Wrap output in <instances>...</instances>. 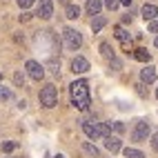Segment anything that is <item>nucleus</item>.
<instances>
[{
    "label": "nucleus",
    "instance_id": "obj_5",
    "mask_svg": "<svg viewBox=\"0 0 158 158\" xmlns=\"http://www.w3.org/2000/svg\"><path fill=\"white\" fill-rule=\"evenodd\" d=\"M149 131H152L149 125H147L145 120H138V123H136V127L131 129V140H136V143H145L147 136H149Z\"/></svg>",
    "mask_w": 158,
    "mask_h": 158
},
{
    "label": "nucleus",
    "instance_id": "obj_3",
    "mask_svg": "<svg viewBox=\"0 0 158 158\" xmlns=\"http://www.w3.org/2000/svg\"><path fill=\"white\" fill-rule=\"evenodd\" d=\"M62 40H65V47L71 49V51H76V49L82 47V36H80V31L71 29V27H65V29H62Z\"/></svg>",
    "mask_w": 158,
    "mask_h": 158
},
{
    "label": "nucleus",
    "instance_id": "obj_16",
    "mask_svg": "<svg viewBox=\"0 0 158 158\" xmlns=\"http://www.w3.org/2000/svg\"><path fill=\"white\" fill-rule=\"evenodd\" d=\"M82 149H85L89 156H94V158H98V156H100L98 147H96V145H91V143H82Z\"/></svg>",
    "mask_w": 158,
    "mask_h": 158
},
{
    "label": "nucleus",
    "instance_id": "obj_21",
    "mask_svg": "<svg viewBox=\"0 0 158 158\" xmlns=\"http://www.w3.org/2000/svg\"><path fill=\"white\" fill-rule=\"evenodd\" d=\"M16 2H18V7H20V9H29L31 5L36 2V0H16Z\"/></svg>",
    "mask_w": 158,
    "mask_h": 158
},
{
    "label": "nucleus",
    "instance_id": "obj_11",
    "mask_svg": "<svg viewBox=\"0 0 158 158\" xmlns=\"http://www.w3.org/2000/svg\"><path fill=\"white\" fill-rule=\"evenodd\" d=\"M140 80L147 82V85H152V82L156 80V67H152V65H149V67H145V69L140 71Z\"/></svg>",
    "mask_w": 158,
    "mask_h": 158
},
{
    "label": "nucleus",
    "instance_id": "obj_17",
    "mask_svg": "<svg viewBox=\"0 0 158 158\" xmlns=\"http://www.w3.org/2000/svg\"><path fill=\"white\" fill-rule=\"evenodd\" d=\"M100 54L105 56V58H114V49H111V45L109 43H100Z\"/></svg>",
    "mask_w": 158,
    "mask_h": 158
},
{
    "label": "nucleus",
    "instance_id": "obj_14",
    "mask_svg": "<svg viewBox=\"0 0 158 158\" xmlns=\"http://www.w3.org/2000/svg\"><path fill=\"white\" fill-rule=\"evenodd\" d=\"M134 58H136V60H140V62H149V60H152L149 51H147V49H143V47L134 49Z\"/></svg>",
    "mask_w": 158,
    "mask_h": 158
},
{
    "label": "nucleus",
    "instance_id": "obj_23",
    "mask_svg": "<svg viewBox=\"0 0 158 158\" xmlns=\"http://www.w3.org/2000/svg\"><path fill=\"white\" fill-rule=\"evenodd\" d=\"M18 147V143H2V152H14Z\"/></svg>",
    "mask_w": 158,
    "mask_h": 158
},
{
    "label": "nucleus",
    "instance_id": "obj_24",
    "mask_svg": "<svg viewBox=\"0 0 158 158\" xmlns=\"http://www.w3.org/2000/svg\"><path fill=\"white\" fill-rule=\"evenodd\" d=\"M118 5H120V0H105V7L107 9H116Z\"/></svg>",
    "mask_w": 158,
    "mask_h": 158
},
{
    "label": "nucleus",
    "instance_id": "obj_2",
    "mask_svg": "<svg viewBox=\"0 0 158 158\" xmlns=\"http://www.w3.org/2000/svg\"><path fill=\"white\" fill-rule=\"evenodd\" d=\"M82 131L87 134L89 140H98V138H107L111 134V125L109 123H82Z\"/></svg>",
    "mask_w": 158,
    "mask_h": 158
},
{
    "label": "nucleus",
    "instance_id": "obj_31",
    "mask_svg": "<svg viewBox=\"0 0 158 158\" xmlns=\"http://www.w3.org/2000/svg\"><path fill=\"white\" fill-rule=\"evenodd\" d=\"M127 23H131V16L127 14V16H123V25H127Z\"/></svg>",
    "mask_w": 158,
    "mask_h": 158
},
{
    "label": "nucleus",
    "instance_id": "obj_34",
    "mask_svg": "<svg viewBox=\"0 0 158 158\" xmlns=\"http://www.w3.org/2000/svg\"><path fill=\"white\" fill-rule=\"evenodd\" d=\"M154 45H156V47H158V38H156V40H154Z\"/></svg>",
    "mask_w": 158,
    "mask_h": 158
},
{
    "label": "nucleus",
    "instance_id": "obj_1",
    "mask_svg": "<svg viewBox=\"0 0 158 158\" xmlns=\"http://www.w3.org/2000/svg\"><path fill=\"white\" fill-rule=\"evenodd\" d=\"M69 94H71V105H73L78 111H89L91 98H89V82H87V80H76V82H71Z\"/></svg>",
    "mask_w": 158,
    "mask_h": 158
},
{
    "label": "nucleus",
    "instance_id": "obj_7",
    "mask_svg": "<svg viewBox=\"0 0 158 158\" xmlns=\"http://www.w3.org/2000/svg\"><path fill=\"white\" fill-rule=\"evenodd\" d=\"M38 16L43 20H49L51 16H54V0H40L38 5Z\"/></svg>",
    "mask_w": 158,
    "mask_h": 158
},
{
    "label": "nucleus",
    "instance_id": "obj_33",
    "mask_svg": "<svg viewBox=\"0 0 158 158\" xmlns=\"http://www.w3.org/2000/svg\"><path fill=\"white\" fill-rule=\"evenodd\" d=\"M60 2H62V5H69V0H60Z\"/></svg>",
    "mask_w": 158,
    "mask_h": 158
},
{
    "label": "nucleus",
    "instance_id": "obj_27",
    "mask_svg": "<svg viewBox=\"0 0 158 158\" xmlns=\"http://www.w3.org/2000/svg\"><path fill=\"white\" fill-rule=\"evenodd\" d=\"M114 129L118 131V134H123V131H125V125H123V123H114Z\"/></svg>",
    "mask_w": 158,
    "mask_h": 158
},
{
    "label": "nucleus",
    "instance_id": "obj_13",
    "mask_svg": "<svg viewBox=\"0 0 158 158\" xmlns=\"http://www.w3.org/2000/svg\"><path fill=\"white\" fill-rule=\"evenodd\" d=\"M105 25H107V18H105V16H100V14H98L96 18H94V20H91V31H94V34H98V31H100V29H102Z\"/></svg>",
    "mask_w": 158,
    "mask_h": 158
},
{
    "label": "nucleus",
    "instance_id": "obj_22",
    "mask_svg": "<svg viewBox=\"0 0 158 158\" xmlns=\"http://www.w3.org/2000/svg\"><path fill=\"white\" fill-rule=\"evenodd\" d=\"M0 98H2V100H9V98H11V91L5 89L2 85H0Z\"/></svg>",
    "mask_w": 158,
    "mask_h": 158
},
{
    "label": "nucleus",
    "instance_id": "obj_4",
    "mask_svg": "<svg viewBox=\"0 0 158 158\" xmlns=\"http://www.w3.org/2000/svg\"><path fill=\"white\" fill-rule=\"evenodd\" d=\"M40 105L43 107H47V109H51V107H56L58 105V89L54 87V85H45L43 89H40Z\"/></svg>",
    "mask_w": 158,
    "mask_h": 158
},
{
    "label": "nucleus",
    "instance_id": "obj_25",
    "mask_svg": "<svg viewBox=\"0 0 158 158\" xmlns=\"http://www.w3.org/2000/svg\"><path fill=\"white\" fill-rule=\"evenodd\" d=\"M152 147L158 152V129H156V131H154V136H152Z\"/></svg>",
    "mask_w": 158,
    "mask_h": 158
},
{
    "label": "nucleus",
    "instance_id": "obj_36",
    "mask_svg": "<svg viewBox=\"0 0 158 158\" xmlns=\"http://www.w3.org/2000/svg\"><path fill=\"white\" fill-rule=\"evenodd\" d=\"M56 158H62V156H60V154H58V156H56Z\"/></svg>",
    "mask_w": 158,
    "mask_h": 158
},
{
    "label": "nucleus",
    "instance_id": "obj_20",
    "mask_svg": "<svg viewBox=\"0 0 158 158\" xmlns=\"http://www.w3.org/2000/svg\"><path fill=\"white\" fill-rule=\"evenodd\" d=\"M14 82H16L18 87H23V85H25V76H23V71H16V73H14Z\"/></svg>",
    "mask_w": 158,
    "mask_h": 158
},
{
    "label": "nucleus",
    "instance_id": "obj_8",
    "mask_svg": "<svg viewBox=\"0 0 158 158\" xmlns=\"http://www.w3.org/2000/svg\"><path fill=\"white\" fill-rule=\"evenodd\" d=\"M71 71L73 73H87L89 71V60L82 58V56H76L71 60Z\"/></svg>",
    "mask_w": 158,
    "mask_h": 158
},
{
    "label": "nucleus",
    "instance_id": "obj_32",
    "mask_svg": "<svg viewBox=\"0 0 158 158\" xmlns=\"http://www.w3.org/2000/svg\"><path fill=\"white\" fill-rule=\"evenodd\" d=\"M120 5H125V7H129V5H131V0H120Z\"/></svg>",
    "mask_w": 158,
    "mask_h": 158
},
{
    "label": "nucleus",
    "instance_id": "obj_35",
    "mask_svg": "<svg viewBox=\"0 0 158 158\" xmlns=\"http://www.w3.org/2000/svg\"><path fill=\"white\" fill-rule=\"evenodd\" d=\"M156 98H158V89H156Z\"/></svg>",
    "mask_w": 158,
    "mask_h": 158
},
{
    "label": "nucleus",
    "instance_id": "obj_30",
    "mask_svg": "<svg viewBox=\"0 0 158 158\" xmlns=\"http://www.w3.org/2000/svg\"><path fill=\"white\" fill-rule=\"evenodd\" d=\"M136 91H138V96H145V87L143 85H136Z\"/></svg>",
    "mask_w": 158,
    "mask_h": 158
},
{
    "label": "nucleus",
    "instance_id": "obj_6",
    "mask_svg": "<svg viewBox=\"0 0 158 158\" xmlns=\"http://www.w3.org/2000/svg\"><path fill=\"white\" fill-rule=\"evenodd\" d=\"M25 69H27V73H29L34 80H43V78H45V67L40 65L38 60H27V62H25Z\"/></svg>",
    "mask_w": 158,
    "mask_h": 158
},
{
    "label": "nucleus",
    "instance_id": "obj_9",
    "mask_svg": "<svg viewBox=\"0 0 158 158\" xmlns=\"http://www.w3.org/2000/svg\"><path fill=\"white\" fill-rule=\"evenodd\" d=\"M140 14H143V18L145 20H156V16H158V7L156 5H152V2H145L143 5V9H140Z\"/></svg>",
    "mask_w": 158,
    "mask_h": 158
},
{
    "label": "nucleus",
    "instance_id": "obj_18",
    "mask_svg": "<svg viewBox=\"0 0 158 158\" xmlns=\"http://www.w3.org/2000/svg\"><path fill=\"white\" fill-rule=\"evenodd\" d=\"M125 158H145V154L140 149H134V147H127L125 149Z\"/></svg>",
    "mask_w": 158,
    "mask_h": 158
},
{
    "label": "nucleus",
    "instance_id": "obj_19",
    "mask_svg": "<svg viewBox=\"0 0 158 158\" xmlns=\"http://www.w3.org/2000/svg\"><path fill=\"white\" fill-rule=\"evenodd\" d=\"M116 38H118L120 43H127V31H125L123 27H116Z\"/></svg>",
    "mask_w": 158,
    "mask_h": 158
},
{
    "label": "nucleus",
    "instance_id": "obj_15",
    "mask_svg": "<svg viewBox=\"0 0 158 158\" xmlns=\"http://www.w3.org/2000/svg\"><path fill=\"white\" fill-rule=\"evenodd\" d=\"M80 16V7L78 5H67V18L69 20H76Z\"/></svg>",
    "mask_w": 158,
    "mask_h": 158
},
{
    "label": "nucleus",
    "instance_id": "obj_10",
    "mask_svg": "<svg viewBox=\"0 0 158 158\" xmlns=\"http://www.w3.org/2000/svg\"><path fill=\"white\" fill-rule=\"evenodd\" d=\"M105 147H107L111 154H118L123 145H120V138H116V136H107V138H105Z\"/></svg>",
    "mask_w": 158,
    "mask_h": 158
},
{
    "label": "nucleus",
    "instance_id": "obj_29",
    "mask_svg": "<svg viewBox=\"0 0 158 158\" xmlns=\"http://www.w3.org/2000/svg\"><path fill=\"white\" fill-rule=\"evenodd\" d=\"M29 18H31V14H27V11H25L23 16H20V23H27V20H29Z\"/></svg>",
    "mask_w": 158,
    "mask_h": 158
},
{
    "label": "nucleus",
    "instance_id": "obj_12",
    "mask_svg": "<svg viewBox=\"0 0 158 158\" xmlns=\"http://www.w3.org/2000/svg\"><path fill=\"white\" fill-rule=\"evenodd\" d=\"M87 14L89 16H98L100 9H102V0H87Z\"/></svg>",
    "mask_w": 158,
    "mask_h": 158
},
{
    "label": "nucleus",
    "instance_id": "obj_26",
    "mask_svg": "<svg viewBox=\"0 0 158 158\" xmlns=\"http://www.w3.org/2000/svg\"><path fill=\"white\" fill-rule=\"evenodd\" d=\"M149 31L152 34H158V20H152L149 23Z\"/></svg>",
    "mask_w": 158,
    "mask_h": 158
},
{
    "label": "nucleus",
    "instance_id": "obj_28",
    "mask_svg": "<svg viewBox=\"0 0 158 158\" xmlns=\"http://www.w3.org/2000/svg\"><path fill=\"white\" fill-rule=\"evenodd\" d=\"M109 62H111V67H114V69H120V67H123V65H120V60H116V58H111Z\"/></svg>",
    "mask_w": 158,
    "mask_h": 158
}]
</instances>
